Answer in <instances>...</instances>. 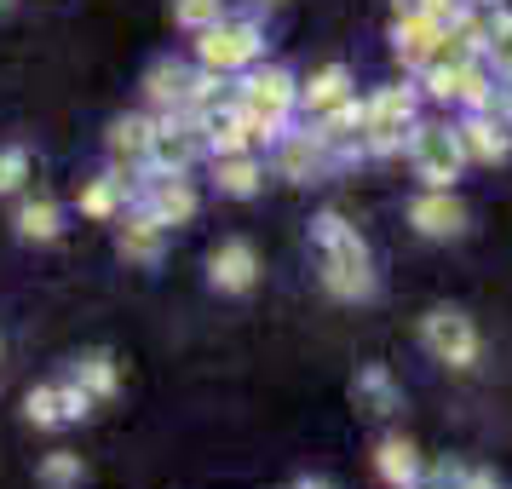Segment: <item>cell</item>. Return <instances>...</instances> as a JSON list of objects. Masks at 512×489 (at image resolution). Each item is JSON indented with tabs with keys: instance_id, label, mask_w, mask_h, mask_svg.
Masks as SVG:
<instances>
[{
	"instance_id": "15",
	"label": "cell",
	"mask_w": 512,
	"mask_h": 489,
	"mask_svg": "<svg viewBox=\"0 0 512 489\" xmlns=\"http://www.w3.org/2000/svg\"><path fill=\"white\" fill-rule=\"evenodd\" d=\"M18 225H24V236H58V208L52 202H24V213H18Z\"/></svg>"
},
{
	"instance_id": "24",
	"label": "cell",
	"mask_w": 512,
	"mask_h": 489,
	"mask_svg": "<svg viewBox=\"0 0 512 489\" xmlns=\"http://www.w3.org/2000/svg\"><path fill=\"white\" fill-rule=\"evenodd\" d=\"M24 156H18V150H12V156H0V190H12V185H18V179H24Z\"/></svg>"
},
{
	"instance_id": "28",
	"label": "cell",
	"mask_w": 512,
	"mask_h": 489,
	"mask_svg": "<svg viewBox=\"0 0 512 489\" xmlns=\"http://www.w3.org/2000/svg\"><path fill=\"white\" fill-rule=\"evenodd\" d=\"M0 6H6V0H0Z\"/></svg>"
},
{
	"instance_id": "23",
	"label": "cell",
	"mask_w": 512,
	"mask_h": 489,
	"mask_svg": "<svg viewBox=\"0 0 512 489\" xmlns=\"http://www.w3.org/2000/svg\"><path fill=\"white\" fill-rule=\"evenodd\" d=\"M81 208H87V213H110V208H116V185H93L87 196H81Z\"/></svg>"
},
{
	"instance_id": "25",
	"label": "cell",
	"mask_w": 512,
	"mask_h": 489,
	"mask_svg": "<svg viewBox=\"0 0 512 489\" xmlns=\"http://www.w3.org/2000/svg\"><path fill=\"white\" fill-rule=\"evenodd\" d=\"M58 397H64V415H70V420L87 415V392H75V386H70V392H58Z\"/></svg>"
},
{
	"instance_id": "10",
	"label": "cell",
	"mask_w": 512,
	"mask_h": 489,
	"mask_svg": "<svg viewBox=\"0 0 512 489\" xmlns=\"http://www.w3.org/2000/svg\"><path fill=\"white\" fill-rule=\"evenodd\" d=\"M461 150L466 156H478V162H501V156H507V139H501V127L472 121V127H461Z\"/></svg>"
},
{
	"instance_id": "18",
	"label": "cell",
	"mask_w": 512,
	"mask_h": 489,
	"mask_svg": "<svg viewBox=\"0 0 512 489\" xmlns=\"http://www.w3.org/2000/svg\"><path fill=\"white\" fill-rule=\"evenodd\" d=\"M150 93H156V98H173V104H179V98L190 93L185 70H167V64H162V70H150Z\"/></svg>"
},
{
	"instance_id": "11",
	"label": "cell",
	"mask_w": 512,
	"mask_h": 489,
	"mask_svg": "<svg viewBox=\"0 0 512 489\" xmlns=\"http://www.w3.org/2000/svg\"><path fill=\"white\" fill-rule=\"evenodd\" d=\"M196 213V196H190L185 185H162L156 190V225H167V219H190Z\"/></svg>"
},
{
	"instance_id": "26",
	"label": "cell",
	"mask_w": 512,
	"mask_h": 489,
	"mask_svg": "<svg viewBox=\"0 0 512 489\" xmlns=\"http://www.w3.org/2000/svg\"><path fill=\"white\" fill-rule=\"evenodd\" d=\"M466 489H495V484H489L484 472H478V478H466Z\"/></svg>"
},
{
	"instance_id": "19",
	"label": "cell",
	"mask_w": 512,
	"mask_h": 489,
	"mask_svg": "<svg viewBox=\"0 0 512 489\" xmlns=\"http://www.w3.org/2000/svg\"><path fill=\"white\" fill-rule=\"evenodd\" d=\"M173 18H179V24H213V18H219V0H179V6H173Z\"/></svg>"
},
{
	"instance_id": "12",
	"label": "cell",
	"mask_w": 512,
	"mask_h": 489,
	"mask_svg": "<svg viewBox=\"0 0 512 489\" xmlns=\"http://www.w3.org/2000/svg\"><path fill=\"white\" fill-rule=\"evenodd\" d=\"M340 98H346V70H323L305 87V104H311V110H328V104H340Z\"/></svg>"
},
{
	"instance_id": "4",
	"label": "cell",
	"mask_w": 512,
	"mask_h": 489,
	"mask_svg": "<svg viewBox=\"0 0 512 489\" xmlns=\"http://www.w3.org/2000/svg\"><path fill=\"white\" fill-rule=\"evenodd\" d=\"M259 52V35L248 24H213L208 35H202V64H208V70H236V64H248V58H254Z\"/></svg>"
},
{
	"instance_id": "9",
	"label": "cell",
	"mask_w": 512,
	"mask_h": 489,
	"mask_svg": "<svg viewBox=\"0 0 512 489\" xmlns=\"http://www.w3.org/2000/svg\"><path fill=\"white\" fill-rule=\"evenodd\" d=\"M380 478H386V484H415V449H409V443L403 438H392V443H380Z\"/></svg>"
},
{
	"instance_id": "5",
	"label": "cell",
	"mask_w": 512,
	"mask_h": 489,
	"mask_svg": "<svg viewBox=\"0 0 512 489\" xmlns=\"http://www.w3.org/2000/svg\"><path fill=\"white\" fill-rule=\"evenodd\" d=\"M288 98H294V81L282 70H265L248 81V93H242V104H248V116L254 121H277L282 110H288Z\"/></svg>"
},
{
	"instance_id": "2",
	"label": "cell",
	"mask_w": 512,
	"mask_h": 489,
	"mask_svg": "<svg viewBox=\"0 0 512 489\" xmlns=\"http://www.w3.org/2000/svg\"><path fill=\"white\" fill-rule=\"evenodd\" d=\"M426 346L438 351L443 363L472 369V357H478V334H472V323H466L461 311H432V317H426Z\"/></svg>"
},
{
	"instance_id": "3",
	"label": "cell",
	"mask_w": 512,
	"mask_h": 489,
	"mask_svg": "<svg viewBox=\"0 0 512 489\" xmlns=\"http://www.w3.org/2000/svg\"><path fill=\"white\" fill-rule=\"evenodd\" d=\"M415 162H420V179L432 190H449L455 167H461V139H449L443 127H420L415 133Z\"/></svg>"
},
{
	"instance_id": "8",
	"label": "cell",
	"mask_w": 512,
	"mask_h": 489,
	"mask_svg": "<svg viewBox=\"0 0 512 489\" xmlns=\"http://www.w3.org/2000/svg\"><path fill=\"white\" fill-rule=\"evenodd\" d=\"M409 104H415V98L403 93V87H386V93L374 98V110H369V133H374V144H392L397 133H403V121H409Z\"/></svg>"
},
{
	"instance_id": "13",
	"label": "cell",
	"mask_w": 512,
	"mask_h": 489,
	"mask_svg": "<svg viewBox=\"0 0 512 489\" xmlns=\"http://www.w3.org/2000/svg\"><path fill=\"white\" fill-rule=\"evenodd\" d=\"M110 144H116L121 156H144V150L156 144V133H150V121H116V133H110Z\"/></svg>"
},
{
	"instance_id": "1",
	"label": "cell",
	"mask_w": 512,
	"mask_h": 489,
	"mask_svg": "<svg viewBox=\"0 0 512 489\" xmlns=\"http://www.w3.org/2000/svg\"><path fill=\"white\" fill-rule=\"evenodd\" d=\"M317 236L328 242V288H334V294H346V300H351V294H369L374 282H369V254H363V242H357L334 213L317 225Z\"/></svg>"
},
{
	"instance_id": "7",
	"label": "cell",
	"mask_w": 512,
	"mask_h": 489,
	"mask_svg": "<svg viewBox=\"0 0 512 489\" xmlns=\"http://www.w3.org/2000/svg\"><path fill=\"white\" fill-rule=\"evenodd\" d=\"M415 225L426 236H455L466 225V213H461V202H455L449 190H432V196H420L415 202Z\"/></svg>"
},
{
	"instance_id": "27",
	"label": "cell",
	"mask_w": 512,
	"mask_h": 489,
	"mask_svg": "<svg viewBox=\"0 0 512 489\" xmlns=\"http://www.w3.org/2000/svg\"><path fill=\"white\" fill-rule=\"evenodd\" d=\"M300 489H328V484H300Z\"/></svg>"
},
{
	"instance_id": "17",
	"label": "cell",
	"mask_w": 512,
	"mask_h": 489,
	"mask_svg": "<svg viewBox=\"0 0 512 489\" xmlns=\"http://www.w3.org/2000/svg\"><path fill=\"white\" fill-rule=\"evenodd\" d=\"M254 179H259L254 162H225V167H219V185L231 190V196H248V190H254Z\"/></svg>"
},
{
	"instance_id": "6",
	"label": "cell",
	"mask_w": 512,
	"mask_h": 489,
	"mask_svg": "<svg viewBox=\"0 0 512 489\" xmlns=\"http://www.w3.org/2000/svg\"><path fill=\"white\" fill-rule=\"evenodd\" d=\"M208 265H213V288H225V294H242L254 282V248L248 242H225Z\"/></svg>"
},
{
	"instance_id": "22",
	"label": "cell",
	"mask_w": 512,
	"mask_h": 489,
	"mask_svg": "<svg viewBox=\"0 0 512 489\" xmlns=\"http://www.w3.org/2000/svg\"><path fill=\"white\" fill-rule=\"evenodd\" d=\"M357 392H369L374 409H392V386H386V374H380V369L363 374V380H357Z\"/></svg>"
},
{
	"instance_id": "21",
	"label": "cell",
	"mask_w": 512,
	"mask_h": 489,
	"mask_svg": "<svg viewBox=\"0 0 512 489\" xmlns=\"http://www.w3.org/2000/svg\"><path fill=\"white\" fill-rule=\"evenodd\" d=\"M58 403H64L58 392H35V397H29V420H41V426L64 420V409H58Z\"/></svg>"
},
{
	"instance_id": "20",
	"label": "cell",
	"mask_w": 512,
	"mask_h": 489,
	"mask_svg": "<svg viewBox=\"0 0 512 489\" xmlns=\"http://www.w3.org/2000/svg\"><path fill=\"white\" fill-rule=\"evenodd\" d=\"M81 374H87V386H93V392H116V369H110V357H87Z\"/></svg>"
},
{
	"instance_id": "16",
	"label": "cell",
	"mask_w": 512,
	"mask_h": 489,
	"mask_svg": "<svg viewBox=\"0 0 512 489\" xmlns=\"http://www.w3.org/2000/svg\"><path fill=\"white\" fill-rule=\"evenodd\" d=\"M75 478H81V461H75V455H64V449H58V455H52V461L41 466V484H52V489L75 484Z\"/></svg>"
},
{
	"instance_id": "14",
	"label": "cell",
	"mask_w": 512,
	"mask_h": 489,
	"mask_svg": "<svg viewBox=\"0 0 512 489\" xmlns=\"http://www.w3.org/2000/svg\"><path fill=\"white\" fill-rule=\"evenodd\" d=\"M156 248H162V242H156V219L127 225V236H121V254H127V259H144V265H150V259H156Z\"/></svg>"
}]
</instances>
